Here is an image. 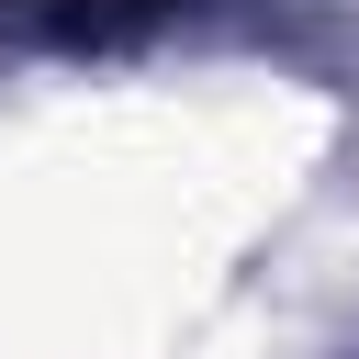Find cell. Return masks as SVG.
I'll return each instance as SVG.
<instances>
[{
    "label": "cell",
    "mask_w": 359,
    "mask_h": 359,
    "mask_svg": "<svg viewBox=\"0 0 359 359\" xmlns=\"http://www.w3.org/2000/svg\"><path fill=\"white\" fill-rule=\"evenodd\" d=\"M180 11L191 0H0V22L34 34V45H135V34L180 22Z\"/></svg>",
    "instance_id": "cell-1"
}]
</instances>
